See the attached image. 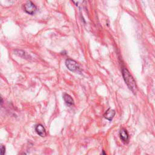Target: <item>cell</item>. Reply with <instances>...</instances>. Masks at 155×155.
I'll list each match as a JSON object with an SVG mask.
<instances>
[{
  "label": "cell",
  "mask_w": 155,
  "mask_h": 155,
  "mask_svg": "<svg viewBox=\"0 0 155 155\" xmlns=\"http://www.w3.org/2000/svg\"><path fill=\"white\" fill-rule=\"evenodd\" d=\"M122 73L123 78L127 86L134 94H136L137 91V86L133 76L131 75V74L127 68H123Z\"/></svg>",
  "instance_id": "6da1fadb"
},
{
  "label": "cell",
  "mask_w": 155,
  "mask_h": 155,
  "mask_svg": "<svg viewBox=\"0 0 155 155\" xmlns=\"http://www.w3.org/2000/svg\"><path fill=\"white\" fill-rule=\"evenodd\" d=\"M65 65L67 68L71 71L78 72L81 71V68L79 65L78 64V63L75 61L71 59H67L65 61Z\"/></svg>",
  "instance_id": "7a4b0ae2"
},
{
  "label": "cell",
  "mask_w": 155,
  "mask_h": 155,
  "mask_svg": "<svg viewBox=\"0 0 155 155\" xmlns=\"http://www.w3.org/2000/svg\"><path fill=\"white\" fill-rule=\"evenodd\" d=\"M24 10L27 14L32 15L35 14L37 8L32 2L29 1L24 5Z\"/></svg>",
  "instance_id": "3957f363"
},
{
  "label": "cell",
  "mask_w": 155,
  "mask_h": 155,
  "mask_svg": "<svg viewBox=\"0 0 155 155\" xmlns=\"http://www.w3.org/2000/svg\"><path fill=\"white\" fill-rule=\"evenodd\" d=\"M35 131L38 135L41 137L46 136V131L44 127L42 124H38L35 127Z\"/></svg>",
  "instance_id": "277c9868"
},
{
  "label": "cell",
  "mask_w": 155,
  "mask_h": 155,
  "mask_svg": "<svg viewBox=\"0 0 155 155\" xmlns=\"http://www.w3.org/2000/svg\"><path fill=\"white\" fill-rule=\"evenodd\" d=\"M119 136L122 141L124 142H127L129 140V134L128 131L125 128H122L119 132Z\"/></svg>",
  "instance_id": "5b68a950"
},
{
  "label": "cell",
  "mask_w": 155,
  "mask_h": 155,
  "mask_svg": "<svg viewBox=\"0 0 155 155\" xmlns=\"http://www.w3.org/2000/svg\"><path fill=\"white\" fill-rule=\"evenodd\" d=\"M115 114H116V112H115L114 110L109 109L106 112V113H104V118H105L106 119H107V120L111 121L113 119V118H114Z\"/></svg>",
  "instance_id": "8992f818"
},
{
  "label": "cell",
  "mask_w": 155,
  "mask_h": 155,
  "mask_svg": "<svg viewBox=\"0 0 155 155\" xmlns=\"http://www.w3.org/2000/svg\"><path fill=\"white\" fill-rule=\"evenodd\" d=\"M63 99L64 100L65 103L68 106H74V101L73 100V98L68 94L65 93L63 95Z\"/></svg>",
  "instance_id": "52a82bcc"
},
{
  "label": "cell",
  "mask_w": 155,
  "mask_h": 155,
  "mask_svg": "<svg viewBox=\"0 0 155 155\" xmlns=\"http://www.w3.org/2000/svg\"><path fill=\"white\" fill-rule=\"evenodd\" d=\"M15 54L18 55L19 56H21L23 58H25V59H28L30 56L24 51L23 50H17L15 51Z\"/></svg>",
  "instance_id": "ba28073f"
},
{
  "label": "cell",
  "mask_w": 155,
  "mask_h": 155,
  "mask_svg": "<svg viewBox=\"0 0 155 155\" xmlns=\"http://www.w3.org/2000/svg\"><path fill=\"white\" fill-rule=\"evenodd\" d=\"M71 1L76 6H80L84 3L85 0H71Z\"/></svg>",
  "instance_id": "9c48e42d"
},
{
  "label": "cell",
  "mask_w": 155,
  "mask_h": 155,
  "mask_svg": "<svg viewBox=\"0 0 155 155\" xmlns=\"http://www.w3.org/2000/svg\"><path fill=\"white\" fill-rule=\"evenodd\" d=\"M6 152V147L3 144H0V155H3Z\"/></svg>",
  "instance_id": "30bf717a"
},
{
  "label": "cell",
  "mask_w": 155,
  "mask_h": 155,
  "mask_svg": "<svg viewBox=\"0 0 155 155\" xmlns=\"http://www.w3.org/2000/svg\"><path fill=\"white\" fill-rule=\"evenodd\" d=\"M3 99H2V98L0 96V105H1L2 103H3Z\"/></svg>",
  "instance_id": "8fae6325"
}]
</instances>
